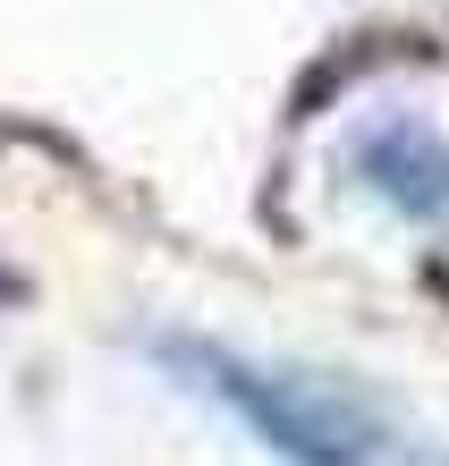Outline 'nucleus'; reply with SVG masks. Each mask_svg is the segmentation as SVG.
<instances>
[{
	"label": "nucleus",
	"instance_id": "1",
	"mask_svg": "<svg viewBox=\"0 0 449 466\" xmlns=\"http://www.w3.org/2000/svg\"><path fill=\"white\" fill-rule=\"evenodd\" d=\"M161 365L212 390L230 416L289 466H390L399 432L364 390L331 381L314 365H263V356L212 348V339H161Z\"/></svg>",
	"mask_w": 449,
	"mask_h": 466
},
{
	"label": "nucleus",
	"instance_id": "2",
	"mask_svg": "<svg viewBox=\"0 0 449 466\" xmlns=\"http://www.w3.org/2000/svg\"><path fill=\"white\" fill-rule=\"evenodd\" d=\"M356 187H373L407 221H441L449 212V136L424 119H382L356 136Z\"/></svg>",
	"mask_w": 449,
	"mask_h": 466
}]
</instances>
